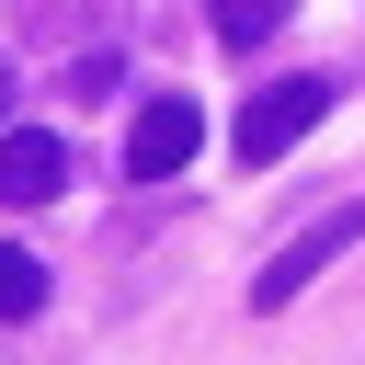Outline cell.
Here are the masks:
<instances>
[{"mask_svg": "<svg viewBox=\"0 0 365 365\" xmlns=\"http://www.w3.org/2000/svg\"><path fill=\"white\" fill-rule=\"evenodd\" d=\"M331 103H342V80H331V68H297V80H274V91H251V103H240L228 148H240V160L262 171V160H285V148H297V137H308V125H319Z\"/></svg>", "mask_w": 365, "mask_h": 365, "instance_id": "obj_1", "label": "cell"}, {"mask_svg": "<svg viewBox=\"0 0 365 365\" xmlns=\"http://www.w3.org/2000/svg\"><path fill=\"white\" fill-rule=\"evenodd\" d=\"M354 240H365V194H342L331 217H308V228H297V240H285V251L251 274V308H262V319H274V308H297V297H308V285H319V274H331Z\"/></svg>", "mask_w": 365, "mask_h": 365, "instance_id": "obj_2", "label": "cell"}, {"mask_svg": "<svg viewBox=\"0 0 365 365\" xmlns=\"http://www.w3.org/2000/svg\"><path fill=\"white\" fill-rule=\"evenodd\" d=\"M194 148H205L194 91H148L137 125H125V171H137V182H171V171H194Z\"/></svg>", "mask_w": 365, "mask_h": 365, "instance_id": "obj_3", "label": "cell"}, {"mask_svg": "<svg viewBox=\"0 0 365 365\" xmlns=\"http://www.w3.org/2000/svg\"><path fill=\"white\" fill-rule=\"evenodd\" d=\"M57 194H68V137L11 125L0 137V205H57Z\"/></svg>", "mask_w": 365, "mask_h": 365, "instance_id": "obj_4", "label": "cell"}, {"mask_svg": "<svg viewBox=\"0 0 365 365\" xmlns=\"http://www.w3.org/2000/svg\"><path fill=\"white\" fill-rule=\"evenodd\" d=\"M297 0H205V23H217V46H262L274 23H285Z\"/></svg>", "mask_w": 365, "mask_h": 365, "instance_id": "obj_5", "label": "cell"}, {"mask_svg": "<svg viewBox=\"0 0 365 365\" xmlns=\"http://www.w3.org/2000/svg\"><path fill=\"white\" fill-rule=\"evenodd\" d=\"M46 308V262L34 251H0V319H34Z\"/></svg>", "mask_w": 365, "mask_h": 365, "instance_id": "obj_6", "label": "cell"}, {"mask_svg": "<svg viewBox=\"0 0 365 365\" xmlns=\"http://www.w3.org/2000/svg\"><path fill=\"white\" fill-rule=\"evenodd\" d=\"M0 103H11V57H0Z\"/></svg>", "mask_w": 365, "mask_h": 365, "instance_id": "obj_7", "label": "cell"}]
</instances>
